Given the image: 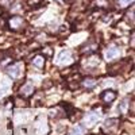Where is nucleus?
<instances>
[{"label": "nucleus", "instance_id": "13", "mask_svg": "<svg viewBox=\"0 0 135 135\" xmlns=\"http://www.w3.org/2000/svg\"><path fill=\"white\" fill-rule=\"evenodd\" d=\"M134 3V0H118V6L119 8H127L130 4Z\"/></svg>", "mask_w": 135, "mask_h": 135}, {"label": "nucleus", "instance_id": "11", "mask_svg": "<svg viewBox=\"0 0 135 135\" xmlns=\"http://www.w3.org/2000/svg\"><path fill=\"white\" fill-rule=\"evenodd\" d=\"M85 131H86V128H85L84 126H76V127L69 132V135H84Z\"/></svg>", "mask_w": 135, "mask_h": 135}, {"label": "nucleus", "instance_id": "15", "mask_svg": "<svg viewBox=\"0 0 135 135\" xmlns=\"http://www.w3.org/2000/svg\"><path fill=\"white\" fill-rule=\"evenodd\" d=\"M42 3V0H27V4L30 6V7H37V6H39Z\"/></svg>", "mask_w": 135, "mask_h": 135}, {"label": "nucleus", "instance_id": "4", "mask_svg": "<svg viewBox=\"0 0 135 135\" xmlns=\"http://www.w3.org/2000/svg\"><path fill=\"white\" fill-rule=\"evenodd\" d=\"M72 60V51L70 50H62L60 54H58V57H57V64H68Z\"/></svg>", "mask_w": 135, "mask_h": 135}, {"label": "nucleus", "instance_id": "14", "mask_svg": "<svg viewBox=\"0 0 135 135\" xmlns=\"http://www.w3.org/2000/svg\"><path fill=\"white\" fill-rule=\"evenodd\" d=\"M127 105H128V101H127V100H124V101H122V103H120V105H119V111L122 112V114H126Z\"/></svg>", "mask_w": 135, "mask_h": 135}, {"label": "nucleus", "instance_id": "16", "mask_svg": "<svg viewBox=\"0 0 135 135\" xmlns=\"http://www.w3.org/2000/svg\"><path fill=\"white\" fill-rule=\"evenodd\" d=\"M11 3H12V0H0V7H11Z\"/></svg>", "mask_w": 135, "mask_h": 135}, {"label": "nucleus", "instance_id": "9", "mask_svg": "<svg viewBox=\"0 0 135 135\" xmlns=\"http://www.w3.org/2000/svg\"><path fill=\"white\" fill-rule=\"evenodd\" d=\"M31 62H32V66L38 68V69H43L45 68V55H35L31 60Z\"/></svg>", "mask_w": 135, "mask_h": 135}, {"label": "nucleus", "instance_id": "12", "mask_svg": "<svg viewBox=\"0 0 135 135\" xmlns=\"http://www.w3.org/2000/svg\"><path fill=\"white\" fill-rule=\"evenodd\" d=\"M118 123H119V120L116 119V118H112V119H107L105 120V127L107 128H112V127H115V124H118Z\"/></svg>", "mask_w": 135, "mask_h": 135}, {"label": "nucleus", "instance_id": "8", "mask_svg": "<svg viewBox=\"0 0 135 135\" xmlns=\"http://www.w3.org/2000/svg\"><path fill=\"white\" fill-rule=\"evenodd\" d=\"M97 49V43L96 42H92V41H89L88 43H85L84 46L81 47V53H86V54H91V53H93L95 50Z\"/></svg>", "mask_w": 135, "mask_h": 135}, {"label": "nucleus", "instance_id": "5", "mask_svg": "<svg viewBox=\"0 0 135 135\" xmlns=\"http://www.w3.org/2000/svg\"><path fill=\"white\" fill-rule=\"evenodd\" d=\"M115 99H116V92L112 91V89H107V91H104L103 93H101V100L107 104L112 103Z\"/></svg>", "mask_w": 135, "mask_h": 135}, {"label": "nucleus", "instance_id": "7", "mask_svg": "<svg viewBox=\"0 0 135 135\" xmlns=\"http://www.w3.org/2000/svg\"><path fill=\"white\" fill-rule=\"evenodd\" d=\"M81 84H83V86L85 89H92V88L96 86L97 80H96L95 77H85V78H83V80H81Z\"/></svg>", "mask_w": 135, "mask_h": 135}, {"label": "nucleus", "instance_id": "6", "mask_svg": "<svg viewBox=\"0 0 135 135\" xmlns=\"http://www.w3.org/2000/svg\"><path fill=\"white\" fill-rule=\"evenodd\" d=\"M97 120H99V114L97 112H89V114H86V116H85V126L92 127V126H95L97 123Z\"/></svg>", "mask_w": 135, "mask_h": 135}, {"label": "nucleus", "instance_id": "2", "mask_svg": "<svg viewBox=\"0 0 135 135\" xmlns=\"http://www.w3.org/2000/svg\"><path fill=\"white\" fill-rule=\"evenodd\" d=\"M23 26H25V20H23V18L22 16H18V15H15V16H12L9 20H8V27L11 28V30H20V28H23Z\"/></svg>", "mask_w": 135, "mask_h": 135}, {"label": "nucleus", "instance_id": "18", "mask_svg": "<svg viewBox=\"0 0 135 135\" xmlns=\"http://www.w3.org/2000/svg\"><path fill=\"white\" fill-rule=\"evenodd\" d=\"M57 2H62V0H57Z\"/></svg>", "mask_w": 135, "mask_h": 135}, {"label": "nucleus", "instance_id": "3", "mask_svg": "<svg viewBox=\"0 0 135 135\" xmlns=\"http://www.w3.org/2000/svg\"><path fill=\"white\" fill-rule=\"evenodd\" d=\"M34 91H35L34 85H32V84H30V83H26V84L22 85L19 93H20V96H23V97H30V96H32V95H34Z\"/></svg>", "mask_w": 135, "mask_h": 135}, {"label": "nucleus", "instance_id": "10", "mask_svg": "<svg viewBox=\"0 0 135 135\" xmlns=\"http://www.w3.org/2000/svg\"><path fill=\"white\" fill-rule=\"evenodd\" d=\"M119 54H120V49H119V47H111V49H108V51L105 53V58H107L108 61H111V60L119 57Z\"/></svg>", "mask_w": 135, "mask_h": 135}, {"label": "nucleus", "instance_id": "17", "mask_svg": "<svg viewBox=\"0 0 135 135\" xmlns=\"http://www.w3.org/2000/svg\"><path fill=\"white\" fill-rule=\"evenodd\" d=\"M45 51V54L47 55V57H51V54H53V50L50 49V47H46V50H43Z\"/></svg>", "mask_w": 135, "mask_h": 135}, {"label": "nucleus", "instance_id": "19", "mask_svg": "<svg viewBox=\"0 0 135 135\" xmlns=\"http://www.w3.org/2000/svg\"><path fill=\"white\" fill-rule=\"evenodd\" d=\"M0 96H2V92H0Z\"/></svg>", "mask_w": 135, "mask_h": 135}, {"label": "nucleus", "instance_id": "1", "mask_svg": "<svg viewBox=\"0 0 135 135\" xmlns=\"http://www.w3.org/2000/svg\"><path fill=\"white\" fill-rule=\"evenodd\" d=\"M6 72L7 74L11 77V78H19L22 72H23V65L20 62H16V64H11L9 66L6 68Z\"/></svg>", "mask_w": 135, "mask_h": 135}]
</instances>
